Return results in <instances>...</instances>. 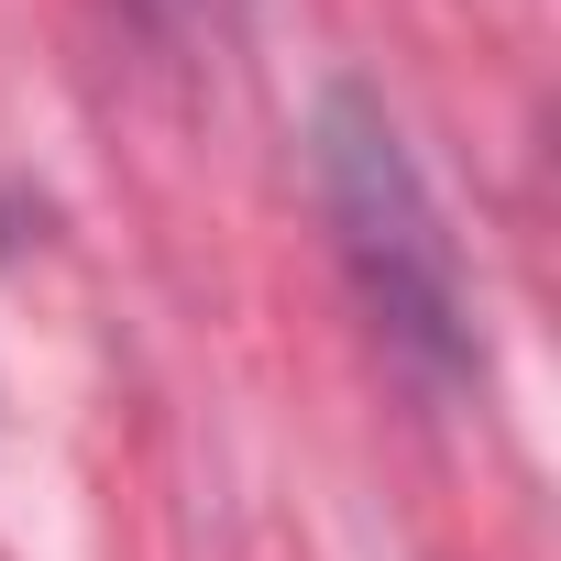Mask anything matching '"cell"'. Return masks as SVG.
<instances>
[{
	"mask_svg": "<svg viewBox=\"0 0 561 561\" xmlns=\"http://www.w3.org/2000/svg\"><path fill=\"white\" fill-rule=\"evenodd\" d=\"M320 209H331V231H342V253H353V275H364V309H375L408 353H430V364L462 375V364H473L462 242L440 231L430 176L408 165L397 122H386L364 89H342V100L320 111Z\"/></svg>",
	"mask_w": 561,
	"mask_h": 561,
	"instance_id": "obj_1",
	"label": "cell"
},
{
	"mask_svg": "<svg viewBox=\"0 0 561 561\" xmlns=\"http://www.w3.org/2000/svg\"><path fill=\"white\" fill-rule=\"evenodd\" d=\"M154 12H198V0H154Z\"/></svg>",
	"mask_w": 561,
	"mask_h": 561,
	"instance_id": "obj_2",
	"label": "cell"
}]
</instances>
